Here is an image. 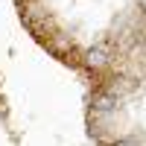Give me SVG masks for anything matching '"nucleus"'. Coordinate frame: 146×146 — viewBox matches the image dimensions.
I'll return each mask as SVG.
<instances>
[{
    "mask_svg": "<svg viewBox=\"0 0 146 146\" xmlns=\"http://www.w3.org/2000/svg\"><path fill=\"white\" fill-rule=\"evenodd\" d=\"M114 108V96H100L96 100V111H111Z\"/></svg>",
    "mask_w": 146,
    "mask_h": 146,
    "instance_id": "nucleus-2",
    "label": "nucleus"
},
{
    "mask_svg": "<svg viewBox=\"0 0 146 146\" xmlns=\"http://www.w3.org/2000/svg\"><path fill=\"white\" fill-rule=\"evenodd\" d=\"M85 62L91 67H105L111 62V53H108V47H91V50L85 53Z\"/></svg>",
    "mask_w": 146,
    "mask_h": 146,
    "instance_id": "nucleus-1",
    "label": "nucleus"
},
{
    "mask_svg": "<svg viewBox=\"0 0 146 146\" xmlns=\"http://www.w3.org/2000/svg\"><path fill=\"white\" fill-rule=\"evenodd\" d=\"M140 3H143V6H146V0H140Z\"/></svg>",
    "mask_w": 146,
    "mask_h": 146,
    "instance_id": "nucleus-3",
    "label": "nucleus"
}]
</instances>
